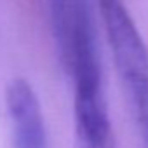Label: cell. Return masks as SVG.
Returning <instances> with one entry per match:
<instances>
[{
	"label": "cell",
	"instance_id": "2",
	"mask_svg": "<svg viewBox=\"0 0 148 148\" xmlns=\"http://www.w3.org/2000/svg\"><path fill=\"white\" fill-rule=\"evenodd\" d=\"M5 105L14 148H49L42 106L28 80H11L5 91Z\"/></svg>",
	"mask_w": 148,
	"mask_h": 148
},
{
	"label": "cell",
	"instance_id": "3",
	"mask_svg": "<svg viewBox=\"0 0 148 148\" xmlns=\"http://www.w3.org/2000/svg\"><path fill=\"white\" fill-rule=\"evenodd\" d=\"M91 148H115V141H108L105 145H99V146H91Z\"/></svg>",
	"mask_w": 148,
	"mask_h": 148
},
{
	"label": "cell",
	"instance_id": "1",
	"mask_svg": "<svg viewBox=\"0 0 148 148\" xmlns=\"http://www.w3.org/2000/svg\"><path fill=\"white\" fill-rule=\"evenodd\" d=\"M98 4L141 143L148 148V47L124 0H98Z\"/></svg>",
	"mask_w": 148,
	"mask_h": 148
}]
</instances>
